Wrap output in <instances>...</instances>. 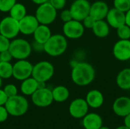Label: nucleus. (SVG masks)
I'll use <instances>...</instances> for the list:
<instances>
[{"label": "nucleus", "mask_w": 130, "mask_h": 129, "mask_svg": "<svg viewBox=\"0 0 130 129\" xmlns=\"http://www.w3.org/2000/svg\"><path fill=\"white\" fill-rule=\"evenodd\" d=\"M129 2H130V0H129Z\"/></svg>", "instance_id": "obj_45"}, {"label": "nucleus", "mask_w": 130, "mask_h": 129, "mask_svg": "<svg viewBox=\"0 0 130 129\" xmlns=\"http://www.w3.org/2000/svg\"><path fill=\"white\" fill-rule=\"evenodd\" d=\"M116 129H130L128 127H126L125 125H121V126H119V127H117Z\"/></svg>", "instance_id": "obj_42"}, {"label": "nucleus", "mask_w": 130, "mask_h": 129, "mask_svg": "<svg viewBox=\"0 0 130 129\" xmlns=\"http://www.w3.org/2000/svg\"><path fill=\"white\" fill-rule=\"evenodd\" d=\"M18 23L20 33L27 36L33 35L34 32L40 24L35 15L31 14H26L18 21Z\"/></svg>", "instance_id": "obj_13"}, {"label": "nucleus", "mask_w": 130, "mask_h": 129, "mask_svg": "<svg viewBox=\"0 0 130 129\" xmlns=\"http://www.w3.org/2000/svg\"><path fill=\"white\" fill-rule=\"evenodd\" d=\"M31 1L37 5H42L49 2V0H31Z\"/></svg>", "instance_id": "obj_41"}, {"label": "nucleus", "mask_w": 130, "mask_h": 129, "mask_svg": "<svg viewBox=\"0 0 130 129\" xmlns=\"http://www.w3.org/2000/svg\"><path fill=\"white\" fill-rule=\"evenodd\" d=\"M16 3V0H0V11L9 12Z\"/></svg>", "instance_id": "obj_29"}, {"label": "nucleus", "mask_w": 130, "mask_h": 129, "mask_svg": "<svg viewBox=\"0 0 130 129\" xmlns=\"http://www.w3.org/2000/svg\"><path fill=\"white\" fill-rule=\"evenodd\" d=\"M113 113L120 117H126L130 113V98L128 97H120L113 103Z\"/></svg>", "instance_id": "obj_16"}, {"label": "nucleus", "mask_w": 130, "mask_h": 129, "mask_svg": "<svg viewBox=\"0 0 130 129\" xmlns=\"http://www.w3.org/2000/svg\"><path fill=\"white\" fill-rule=\"evenodd\" d=\"M99 129H110V128L109 127H107V126H103V125H102V126H101V128H100Z\"/></svg>", "instance_id": "obj_43"}, {"label": "nucleus", "mask_w": 130, "mask_h": 129, "mask_svg": "<svg viewBox=\"0 0 130 129\" xmlns=\"http://www.w3.org/2000/svg\"><path fill=\"white\" fill-rule=\"evenodd\" d=\"M13 59L17 60L27 59L31 54V44L22 38H14L10 42L8 48Z\"/></svg>", "instance_id": "obj_3"}, {"label": "nucleus", "mask_w": 130, "mask_h": 129, "mask_svg": "<svg viewBox=\"0 0 130 129\" xmlns=\"http://www.w3.org/2000/svg\"><path fill=\"white\" fill-rule=\"evenodd\" d=\"M53 101H56L57 103H63L66 101L69 97V89L63 86V85H59L55 87L52 90Z\"/></svg>", "instance_id": "obj_24"}, {"label": "nucleus", "mask_w": 130, "mask_h": 129, "mask_svg": "<svg viewBox=\"0 0 130 129\" xmlns=\"http://www.w3.org/2000/svg\"><path fill=\"white\" fill-rule=\"evenodd\" d=\"M5 106L9 115L18 117L24 116L27 112L29 103L24 97L18 94L8 98Z\"/></svg>", "instance_id": "obj_4"}, {"label": "nucleus", "mask_w": 130, "mask_h": 129, "mask_svg": "<svg viewBox=\"0 0 130 129\" xmlns=\"http://www.w3.org/2000/svg\"><path fill=\"white\" fill-rule=\"evenodd\" d=\"M56 16L57 10L49 2L40 5L35 12V17L40 24L50 25L55 21Z\"/></svg>", "instance_id": "obj_6"}, {"label": "nucleus", "mask_w": 130, "mask_h": 129, "mask_svg": "<svg viewBox=\"0 0 130 129\" xmlns=\"http://www.w3.org/2000/svg\"><path fill=\"white\" fill-rule=\"evenodd\" d=\"M8 113L5 106H0V123L4 122L8 117Z\"/></svg>", "instance_id": "obj_36"}, {"label": "nucleus", "mask_w": 130, "mask_h": 129, "mask_svg": "<svg viewBox=\"0 0 130 129\" xmlns=\"http://www.w3.org/2000/svg\"><path fill=\"white\" fill-rule=\"evenodd\" d=\"M49 2L56 10H61L64 8L66 5V0H49Z\"/></svg>", "instance_id": "obj_33"}, {"label": "nucleus", "mask_w": 130, "mask_h": 129, "mask_svg": "<svg viewBox=\"0 0 130 129\" xmlns=\"http://www.w3.org/2000/svg\"><path fill=\"white\" fill-rule=\"evenodd\" d=\"M109 11L108 5L103 1H97L91 5L89 14L96 21L104 20Z\"/></svg>", "instance_id": "obj_17"}, {"label": "nucleus", "mask_w": 130, "mask_h": 129, "mask_svg": "<svg viewBox=\"0 0 130 129\" xmlns=\"http://www.w3.org/2000/svg\"><path fill=\"white\" fill-rule=\"evenodd\" d=\"M85 100L89 107L93 109H98L102 106L104 98L103 94L100 90H91L87 94Z\"/></svg>", "instance_id": "obj_19"}, {"label": "nucleus", "mask_w": 130, "mask_h": 129, "mask_svg": "<svg viewBox=\"0 0 130 129\" xmlns=\"http://www.w3.org/2000/svg\"><path fill=\"white\" fill-rule=\"evenodd\" d=\"M114 8L126 13L130 8V2L129 0H114Z\"/></svg>", "instance_id": "obj_28"}, {"label": "nucleus", "mask_w": 130, "mask_h": 129, "mask_svg": "<svg viewBox=\"0 0 130 129\" xmlns=\"http://www.w3.org/2000/svg\"><path fill=\"white\" fill-rule=\"evenodd\" d=\"M106 18L107 24L115 29L126 24V13L115 8L109 9Z\"/></svg>", "instance_id": "obj_15"}, {"label": "nucleus", "mask_w": 130, "mask_h": 129, "mask_svg": "<svg viewBox=\"0 0 130 129\" xmlns=\"http://www.w3.org/2000/svg\"><path fill=\"white\" fill-rule=\"evenodd\" d=\"M51 35L52 33L50 28L48 25L44 24H39V26L37 27L33 33L34 41L42 44H44L49 40Z\"/></svg>", "instance_id": "obj_20"}, {"label": "nucleus", "mask_w": 130, "mask_h": 129, "mask_svg": "<svg viewBox=\"0 0 130 129\" xmlns=\"http://www.w3.org/2000/svg\"><path fill=\"white\" fill-rule=\"evenodd\" d=\"M33 65L27 59L18 60L13 65L12 77L18 81H24L32 75Z\"/></svg>", "instance_id": "obj_8"}, {"label": "nucleus", "mask_w": 130, "mask_h": 129, "mask_svg": "<svg viewBox=\"0 0 130 129\" xmlns=\"http://www.w3.org/2000/svg\"><path fill=\"white\" fill-rule=\"evenodd\" d=\"M124 125L130 128V113L126 117H124Z\"/></svg>", "instance_id": "obj_39"}, {"label": "nucleus", "mask_w": 130, "mask_h": 129, "mask_svg": "<svg viewBox=\"0 0 130 129\" xmlns=\"http://www.w3.org/2000/svg\"><path fill=\"white\" fill-rule=\"evenodd\" d=\"M60 17L62 19V21L66 23V22H68L71 20H72V14H71V11L69 9H66V10H63L62 12H61V14H60Z\"/></svg>", "instance_id": "obj_35"}, {"label": "nucleus", "mask_w": 130, "mask_h": 129, "mask_svg": "<svg viewBox=\"0 0 130 129\" xmlns=\"http://www.w3.org/2000/svg\"><path fill=\"white\" fill-rule=\"evenodd\" d=\"M82 125L85 129H99L103 125V119L98 113H88L82 118Z\"/></svg>", "instance_id": "obj_18"}, {"label": "nucleus", "mask_w": 130, "mask_h": 129, "mask_svg": "<svg viewBox=\"0 0 130 129\" xmlns=\"http://www.w3.org/2000/svg\"><path fill=\"white\" fill-rule=\"evenodd\" d=\"M10 40L0 34V52L8 50L10 46Z\"/></svg>", "instance_id": "obj_31"}, {"label": "nucleus", "mask_w": 130, "mask_h": 129, "mask_svg": "<svg viewBox=\"0 0 130 129\" xmlns=\"http://www.w3.org/2000/svg\"><path fill=\"white\" fill-rule=\"evenodd\" d=\"M55 72L53 65L48 61H40L33 66L32 77L38 82L50 81Z\"/></svg>", "instance_id": "obj_5"}, {"label": "nucleus", "mask_w": 130, "mask_h": 129, "mask_svg": "<svg viewBox=\"0 0 130 129\" xmlns=\"http://www.w3.org/2000/svg\"><path fill=\"white\" fill-rule=\"evenodd\" d=\"M117 84L122 90H130V68H124L117 76Z\"/></svg>", "instance_id": "obj_22"}, {"label": "nucleus", "mask_w": 130, "mask_h": 129, "mask_svg": "<svg viewBox=\"0 0 130 129\" xmlns=\"http://www.w3.org/2000/svg\"><path fill=\"white\" fill-rule=\"evenodd\" d=\"M38 88L39 82L32 76L22 81L21 84V91L26 96H31Z\"/></svg>", "instance_id": "obj_21"}, {"label": "nucleus", "mask_w": 130, "mask_h": 129, "mask_svg": "<svg viewBox=\"0 0 130 129\" xmlns=\"http://www.w3.org/2000/svg\"><path fill=\"white\" fill-rule=\"evenodd\" d=\"M20 33L18 21L11 17L10 15L3 17L0 21V34L9 40L17 37Z\"/></svg>", "instance_id": "obj_7"}, {"label": "nucleus", "mask_w": 130, "mask_h": 129, "mask_svg": "<svg viewBox=\"0 0 130 129\" xmlns=\"http://www.w3.org/2000/svg\"><path fill=\"white\" fill-rule=\"evenodd\" d=\"M8 97L5 94V91L0 88V106H5L6 101L8 100Z\"/></svg>", "instance_id": "obj_38"}, {"label": "nucleus", "mask_w": 130, "mask_h": 129, "mask_svg": "<svg viewBox=\"0 0 130 129\" xmlns=\"http://www.w3.org/2000/svg\"><path fill=\"white\" fill-rule=\"evenodd\" d=\"M71 78L76 85L81 87L87 86L94 80L95 70L94 67L88 62H78L72 67Z\"/></svg>", "instance_id": "obj_1"}, {"label": "nucleus", "mask_w": 130, "mask_h": 129, "mask_svg": "<svg viewBox=\"0 0 130 129\" xmlns=\"http://www.w3.org/2000/svg\"><path fill=\"white\" fill-rule=\"evenodd\" d=\"M13 75V65L11 62H0V77L2 79H8Z\"/></svg>", "instance_id": "obj_26"}, {"label": "nucleus", "mask_w": 130, "mask_h": 129, "mask_svg": "<svg viewBox=\"0 0 130 129\" xmlns=\"http://www.w3.org/2000/svg\"><path fill=\"white\" fill-rule=\"evenodd\" d=\"M43 45L42 43H37L36 41L34 40V42L31 44V47H32V50L34 49L37 52H43Z\"/></svg>", "instance_id": "obj_37"}, {"label": "nucleus", "mask_w": 130, "mask_h": 129, "mask_svg": "<svg viewBox=\"0 0 130 129\" xmlns=\"http://www.w3.org/2000/svg\"><path fill=\"white\" fill-rule=\"evenodd\" d=\"M68 41L66 37L62 34L51 35L43 45V52L52 57L62 56L67 49Z\"/></svg>", "instance_id": "obj_2"}, {"label": "nucleus", "mask_w": 130, "mask_h": 129, "mask_svg": "<svg viewBox=\"0 0 130 129\" xmlns=\"http://www.w3.org/2000/svg\"><path fill=\"white\" fill-rule=\"evenodd\" d=\"M31 100L33 103L38 107H47L53 102L52 90L49 88H38L32 95Z\"/></svg>", "instance_id": "obj_11"}, {"label": "nucleus", "mask_w": 130, "mask_h": 129, "mask_svg": "<svg viewBox=\"0 0 130 129\" xmlns=\"http://www.w3.org/2000/svg\"><path fill=\"white\" fill-rule=\"evenodd\" d=\"M3 90L5 91V94L7 95V97L8 98L18 95V88L13 84H8L5 85Z\"/></svg>", "instance_id": "obj_30"}, {"label": "nucleus", "mask_w": 130, "mask_h": 129, "mask_svg": "<svg viewBox=\"0 0 130 129\" xmlns=\"http://www.w3.org/2000/svg\"><path fill=\"white\" fill-rule=\"evenodd\" d=\"M62 31L64 36L66 38L76 40L81 38L85 33V27L82 21L76 20H71L64 23L62 27Z\"/></svg>", "instance_id": "obj_9"}, {"label": "nucleus", "mask_w": 130, "mask_h": 129, "mask_svg": "<svg viewBox=\"0 0 130 129\" xmlns=\"http://www.w3.org/2000/svg\"><path fill=\"white\" fill-rule=\"evenodd\" d=\"M2 78L0 77V88H1V87H2Z\"/></svg>", "instance_id": "obj_44"}, {"label": "nucleus", "mask_w": 130, "mask_h": 129, "mask_svg": "<svg viewBox=\"0 0 130 129\" xmlns=\"http://www.w3.org/2000/svg\"><path fill=\"white\" fill-rule=\"evenodd\" d=\"M91 30L96 36L99 38H104L110 33V25L104 20H99L96 21Z\"/></svg>", "instance_id": "obj_23"}, {"label": "nucleus", "mask_w": 130, "mask_h": 129, "mask_svg": "<svg viewBox=\"0 0 130 129\" xmlns=\"http://www.w3.org/2000/svg\"><path fill=\"white\" fill-rule=\"evenodd\" d=\"M12 59H13V57L8 49L0 52V62H11Z\"/></svg>", "instance_id": "obj_34"}, {"label": "nucleus", "mask_w": 130, "mask_h": 129, "mask_svg": "<svg viewBox=\"0 0 130 129\" xmlns=\"http://www.w3.org/2000/svg\"><path fill=\"white\" fill-rule=\"evenodd\" d=\"M126 24L130 27V8L126 12Z\"/></svg>", "instance_id": "obj_40"}, {"label": "nucleus", "mask_w": 130, "mask_h": 129, "mask_svg": "<svg viewBox=\"0 0 130 129\" xmlns=\"http://www.w3.org/2000/svg\"><path fill=\"white\" fill-rule=\"evenodd\" d=\"M91 4L88 0H75L69 10L74 20L82 21L89 15Z\"/></svg>", "instance_id": "obj_10"}, {"label": "nucleus", "mask_w": 130, "mask_h": 129, "mask_svg": "<svg viewBox=\"0 0 130 129\" xmlns=\"http://www.w3.org/2000/svg\"><path fill=\"white\" fill-rule=\"evenodd\" d=\"M117 33L120 40H129L130 27L126 24L117 29Z\"/></svg>", "instance_id": "obj_27"}, {"label": "nucleus", "mask_w": 130, "mask_h": 129, "mask_svg": "<svg viewBox=\"0 0 130 129\" xmlns=\"http://www.w3.org/2000/svg\"><path fill=\"white\" fill-rule=\"evenodd\" d=\"M114 57L120 61H127L130 59V40H120L113 47Z\"/></svg>", "instance_id": "obj_14"}, {"label": "nucleus", "mask_w": 130, "mask_h": 129, "mask_svg": "<svg viewBox=\"0 0 130 129\" xmlns=\"http://www.w3.org/2000/svg\"><path fill=\"white\" fill-rule=\"evenodd\" d=\"M95 22H96V20L93 17H91L90 14L88 15L82 21V24H83L84 27L85 28H88V29H92L94 25V24H95Z\"/></svg>", "instance_id": "obj_32"}, {"label": "nucleus", "mask_w": 130, "mask_h": 129, "mask_svg": "<svg viewBox=\"0 0 130 129\" xmlns=\"http://www.w3.org/2000/svg\"><path fill=\"white\" fill-rule=\"evenodd\" d=\"M27 14V8L22 3H15L9 11V15L17 21H20Z\"/></svg>", "instance_id": "obj_25"}, {"label": "nucleus", "mask_w": 130, "mask_h": 129, "mask_svg": "<svg viewBox=\"0 0 130 129\" xmlns=\"http://www.w3.org/2000/svg\"><path fill=\"white\" fill-rule=\"evenodd\" d=\"M88 105L85 99L76 98L69 105V111L70 115L75 119H82L88 113Z\"/></svg>", "instance_id": "obj_12"}]
</instances>
